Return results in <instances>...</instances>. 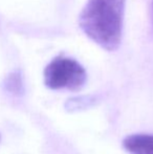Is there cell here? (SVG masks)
Instances as JSON below:
<instances>
[{
	"instance_id": "1",
	"label": "cell",
	"mask_w": 153,
	"mask_h": 154,
	"mask_svg": "<svg viewBox=\"0 0 153 154\" xmlns=\"http://www.w3.org/2000/svg\"><path fill=\"white\" fill-rule=\"evenodd\" d=\"M125 0H87L79 16V25L93 42L109 51L122 40Z\"/></svg>"
},
{
	"instance_id": "2",
	"label": "cell",
	"mask_w": 153,
	"mask_h": 154,
	"mask_svg": "<svg viewBox=\"0 0 153 154\" xmlns=\"http://www.w3.org/2000/svg\"><path fill=\"white\" fill-rule=\"evenodd\" d=\"M87 79L85 69L76 60L57 57L44 69V83L51 89L78 90Z\"/></svg>"
},
{
	"instance_id": "3",
	"label": "cell",
	"mask_w": 153,
	"mask_h": 154,
	"mask_svg": "<svg viewBox=\"0 0 153 154\" xmlns=\"http://www.w3.org/2000/svg\"><path fill=\"white\" fill-rule=\"evenodd\" d=\"M123 146L131 154H153V135L131 134L124 138Z\"/></svg>"
},
{
	"instance_id": "4",
	"label": "cell",
	"mask_w": 153,
	"mask_h": 154,
	"mask_svg": "<svg viewBox=\"0 0 153 154\" xmlns=\"http://www.w3.org/2000/svg\"><path fill=\"white\" fill-rule=\"evenodd\" d=\"M94 103V99L91 97H75V99H70L67 101L65 107L68 111L74 112L78 110L87 108L88 106H91Z\"/></svg>"
},
{
	"instance_id": "5",
	"label": "cell",
	"mask_w": 153,
	"mask_h": 154,
	"mask_svg": "<svg viewBox=\"0 0 153 154\" xmlns=\"http://www.w3.org/2000/svg\"><path fill=\"white\" fill-rule=\"evenodd\" d=\"M152 11H153V2H152Z\"/></svg>"
}]
</instances>
